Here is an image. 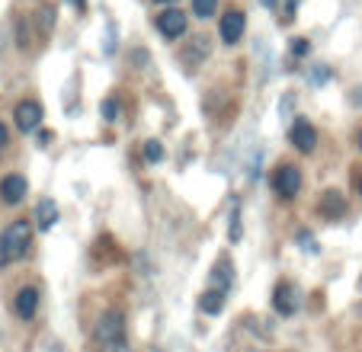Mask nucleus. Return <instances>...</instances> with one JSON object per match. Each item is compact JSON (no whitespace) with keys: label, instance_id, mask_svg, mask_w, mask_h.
Segmentation results:
<instances>
[{"label":"nucleus","instance_id":"obj_9","mask_svg":"<svg viewBox=\"0 0 362 352\" xmlns=\"http://www.w3.org/2000/svg\"><path fill=\"white\" fill-rule=\"evenodd\" d=\"M273 307L282 314V317H288V314L298 311V291H295V285H288V282L276 285V291H273Z\"/></svg>","mask_w":362,"mask_h":352},{"label":"nucleus","instance_id":"obj_2","mask_svg":"<svg viewBox=\"0 0 362 352\" xmlns=\"http://www.w3.org/2000/svg\"><path fill=\"white\" fill-rule=\"evenodd\" d=\"M96 339H100L103 352H129L122 311H106V314H103L100 324H96Z\"/></svg>","mask_w":362,"mask_h":352},{"label":"nucleus","instance_id":"obj_20","mask_svg":"<svg viewBox=\"0 0 362 352\" xmlns=\"http://www.w3.org/2000/svg\"><path fill=\"white\" fill-rule=\"evenodd\" d=\"M308 48H311V45H308V39H295L292 54H295V58H301V54H308Z\"/></svg>","mask_w":362,"mask_h":352},{"label":"nucleus","instance_id":"obj_7","mask_svg":"<svg viewBox=\"0 0 362 352\" xmlns=\"http://www.w3.org/2000/svg\"><path fill=\"white\" fill-rule=\"evenodd\" d=\"M26 192H29L26 176L10 173V176H4V180H0V199H4L7 205H20L23 199H26Z\"/></svg>","mask_w":362,"mask_h":352},{"label":"nucleus","instance_id":"obj_17","mask_svg":"<svg viewBox=\"0 0 362 352\" xmlns=\"http://www.w3.org/2000/svg\"><path fill=\"white\" fill-rule=\"evenodd\" d=\"M144 160H148V163L164 160V144H160V141H148V144H144Z\"/></svg>","mask_w":362,"mask_h":352},{"label":"nucleus","instance_id":"obj_14","mask_svg":"<svg viewBox=\"0 0 362 352\" xmlns=\"http://www.w3.org/2000/svg\"><path fill=\"white\" fill-rule=\"evenodd\" d=\"M231 276H234V266H231V263H228V259H221V263H218V266H215V272H212V282H215V285H218V288H221V291H225V288H228V285H231Z\"/></svg>","mask_w":362,"mask_h":352},{"label":"nucleus","instance_id":"obj_10","mask_svg":"<svg viewBox=\"0 0 362 352\" xmlns=\"http://www.w3.org/2000/svg\"><path fill=\"white\" fill-rule=\"evenodd\" d=\"M13 311L20 320H33L35 311H39V291L35 288H20L13 298Z\"/></svg>","mask_w":362,"mask_h":352},{"label":"nucleus","instance_id":"obj_16","mask_svg":"<svg viewBox=\"0 0 362 352\" xmlns=\"http://www.w3.org/2000/svg\"><path fill=\"white\" fill-rule=\"evenodd\" d=\"M35 16H39V33H42V35L52 33V26H55V10L45 7V10H39Z\"/></svg>","mask_w":362,"mask_h":352},{"label":"nucleus","instance_id":"obj_13","mask_svg":"<svg viewBox=\"0 0 362 352\" xmlns=\"http://www.w3.org/2000/svg\"><path fill=\"white\" fill-rule=\"evenodd\" d=\"M199 307H202L205 314H218L221 307H225V291H221V288L205 291V295H202V301H199Z\"/></svg>","mask_w":362,"mask_h":352},{"label":"nucleus","instance_id":"obj_24","mask_svg":"<svg viewBox=\"0 0 362 352\" xmlns=\"http://www.w3.org/2000/svg\"><path fill=\"white\" fill-rule=\"evenodd\" d=\"M154 4H173V0H154Z\"/></svg>","mask_w":362,"mask_h":352},{"label":"nucleus","instance_id":"obj_6","mask_svg":"<svg viewBox=\"0 0 362 352\" xmlns=\"http://www.w3.org/2000/svg\"><path fill=\"white\" fill-rule=\"evenodd\" d=\"M13 119H16V129L20 131H35L42 125V106L35 100H23L20 106H16Z\"/></svg>","mask_w":362,"mask_h":352},{"label":"nucleus","instance_id":"obj_11","mask_svg":"<svg viewBox=\"0 0 362 352\" xmlns=\"http://www.w3.org/2000/svg\"><path fill=\"white\" fill-rule=\"evenodd\" d=\"M317 209H321V215L324 218H343L346 215V199L340 196V192H324L321 196V205H317Z\"/></svg>","mask_w":362,"mask_h":352},{"label":"nucleus","instance_id":"obj_3","mask_svg":"<svg viewBox=\"0 0 362 352\" xmlns=\"http://www.w3.org/2000/svg\"><path fill=\"white\" fill-rule=\"evenodd\" d=\"M273 189H276V196H282V199H295L298 189H301V170L295 167V163H282V167H276Z\"/></svg>","mask_w":362,"mask_h":352},{"label":"nucleus","instance_id":"obj_18","mask_svg":"<svg viewBox=\"0 0 362 352\" xmlns=\"http://www.w3.org/2000/svg\"><path fill=\"white\" fill-rule=\"evenodd\" d=\"M298 244H301V250H308V253H317V240L308 234V230H298Z\"/></svg>","mask_w":362,"mask_h":352},{"label":"nucleus","instance_id":"obj_22","mask_svg":"<svg viewBox=\"0 0 362 352\" xmlns=\"http://www.w3.org/2000/svg\"><path fill=\"white\" fill-rule=\"evenodd\" d=\"M71 4H74L77 10H83V7H87V0H71Z\"/></svg>","mask_w":362,"mask_h":352},{"label":"nucleus","instance_id":"obj_21","mask_svg":"<svg viewBox=\"0 0 362 352\" xmlns=\"http://www.w3.org/2000/svg\"><path fill=\"white\" fill-rule=\"evenodd\" d=\"M4 144H7V125L0 122V151H4Z\"/></svg>","mask_w":362,"mask_h":352},{"label":"nucleus","instance_id":"obj_1","mask_svg":"<svg viewBox=\"0 0 362 352\" xmlns=\"http://www.w3.org/2000/svg\"><path fill=\"white\" fill-rule=\"evenodd\" d=\"M29 244H33V224H29L26 218L7 224L4 234H0V266H10V263H16V259H23Z\"/></svg>","mask_w":362,"mask_h":352},{"label":"nucleus","instance_id":"obj_12","mask_svg":"<svg viewBox=\"0 0 362 352\" xmlns=\"http://www.w3.org/2000/svg\"><path fill=\"white\" fill-rule=\"evenodd\" d=\"M55 221H58V205L52 202V199L39 202V209H35V224H39V230H48Z\"/></svg>","mask_w":362,"mask_h":352},{"label":"nucleus","instance_id":"obj_15","mask_svg":"<svg viewBox=\"0 0 362 352\" xmlns=\"http://www.w3.org/2000/svg\"><path fill=\"white\" fill-rule=\"evenodd\" d=\"M218 10V0H192V16L196 20H209Z\"/></svg>","mask_w":362,"mask_h":352},{"label":"nucleus","instance_id":"obj_23","mask_svg":"<svg viewBox=\"0 0 362 352\" xmlns=\"http://www.w3.org/2000/svg\"><path fill=\"white\" fill-rule=\"evenodd\" d=\"M356 141H359V151H362V131H359V135H356Z\"/></svg>","mask_w":362,"mask_h":352},{"label":"nucleus","instance_id":"obj_8","mask_svg":"<svg viewBox=\"0 0 362 352\" xmlns=\"http://www.w3.org/2000/svg\"><path fill=\"white\" fill-rule=\"evenodd\" d=\"M244 29H247V20H244V13H240V10H228V13L221 16L218 33H221V42H225V45H234V42H240Z\"/></svg>","mask_w":362,"mask_h":352},{"label":"nucleus","instance_id":"obj_19","mask_svg":"<svg viewBox=\"0 0 362 352\" xmlns=\"http://www.w3.org/2000/svg\"><path fill=\"white\" fill-rule=\"evenodd\" d=\"M103 115H106L110 122H116V115H119V102H116V100H106V102H103Z\"/></svg>","mask_w":362,"mask_h":352},{"label":"nucleus","instance_id":"obj_5","mask_svg":"<svg viewBox=\"0 0 362 352\" xmlns=\"http://www.w3.org/2000/svg\"><path fill=\"white\" fill-rule=\"evenodd\" d=\"M288 141H292L301 154H311V151H315V144H317L315 125L308 122V119H298V122L292 125V131H288Z\"/></svg>","mask_w":362,"mask_h":352},{"label":"nucleus","instance_id":"obj_4","mask_svg":"<svg viewBox=\"0 0 362 352\" xmlns=\"http://www.w3.org/2000/svg\"><path fill=\"white\" fill-rule=\"evenodd\" d=\"M158 33L164 35V39H180V35L186 33V13L177 7L164 10V13L158 16Z\"/></svg>","mask_w":362,"mask_h":352}]
</instances>
